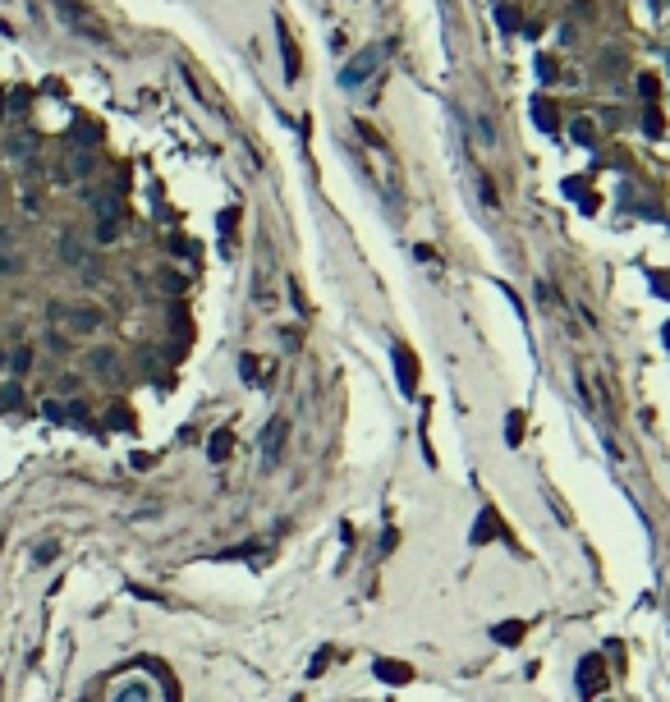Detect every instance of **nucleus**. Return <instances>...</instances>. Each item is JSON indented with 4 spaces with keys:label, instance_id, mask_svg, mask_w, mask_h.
Masks as SVG:
<instances>
[{
    "label": "nucleus",
    "instance_id": "nucleus-1",
    "mask_svg": "<svg viewBox=\"0 0 670 702\" xmlns=\"http://www.w3.org/2000/svg\"><path fill=\"white\" fill-rule=\"evenodd\" d=\"M574 679H579V693H583V698H597V693L606 688V670H601V657H597V652H593V657H583V661H579V675H574Z\"/></svg>",
    "mask_w": 670,
    "mask_h": 702
},
{
    "label": "nucleus",
    "instance_id": "nucleus-2",
    "mask_svg": "<svg viewBox=\"0 0 670 702\" xmlns=\"http://www.w3.org/2000/svg\"><path fill=\"white\" fill-rule=\"evenodd\" d=\"M377 60H381V46H367V51H358V55H353V64L345 69V74H340V83H345V88L363 83V78L377 69Z\"/></svg>",
    "mask_w": 670,
    "mask_h": 702
},
{
    "label": "nucleus",
    "instance_id": "nucleus-3",
    "mask_svg": "<svg viewBox=\"0 0 670 702\" xmlns=\"http://www.w3.org/2000/svg\"><path fill=\"white\" fill-rule=\"evenodd\" d=\"M395 372H399L404 395H418V358H413V349H404V344H395Z\"/></svg>",
    "mask_w": 670,
    "mask_h": 702
},
{
    "label": "nucleus",
    "instance_id": "nucleus-4",
    "mask_svg": "<svg viewBox=\"0 0 670 702\" xmlns=\"http://www.w3.org/2000/svg\"><path fill=\"white\" fill-rule=\"evenodd\" d=\"M97 326H101V312L97 308H69V331L74 336H92Z\"/></svg>",
    "mask_w": 670,
    "mask_h": 702
},
{
    "label": "nucleus",
    "instance_id": "nucleus-5",
    "mask_svg": "<svg viewBox=\"0 0 670 702\" xmlns=\"http://www.w3.org/2000/svg\"><path fill=\"white\" fill-rule=\"evenodd\" d=\"M229 455H234V431H229V427L212 431V441H207V459H212V464H225Z\"/></svg>",
    "mask_w": 670,
    "mask_h": 702
},
{
    "label": "nucleus",
    "instance_id": "nucleus-6",
    "mask_svg": "<svg viewBox=\"0 0 670 702\" xmlns=\"http://www.w3.org/2000/svg\"><path fill=\"white\" fill-rule=\"evenodd\" d=\"M275 42H280V55H285V78H299L303 60H299V46H294V37H290L285 28H275Z\"/></svg>",
    "mask_w": 670,
    "mask_h": 702
},
{
    "label": "nucleus",
    "instance_id": "nucleus-7",
    "mask_svg": "<svg viewBox=\"0 0 670 702\" xmlns=\"http://www.w3.org/2000/svg\"><path fill=\"white\" fill-rule=\"evenodd\" d=\"M377 679L381 684H413V666H404V661H377Z\"/></svg>",
    "mask_w": 670,
    "mask_h": 702
},
{
    "label": "nucleus",
    "instance_id": "nucleus-8",
    "mask_svg": "<svg viewBox=\"0 0 670 702\" xmlns=\"http://www.w3.org/2000/svg\"><path fill=\"white\" fill-rule=\"evenodd\" d=\"M533 120H537L542 134H556V129H560V115H556V106H551L547 97H537V101H533Z\"/></svg>",
    "mask_w": 670,
    "mask_h": 702
},
{
    "label": "nucleus",
    "instance_id": "nucleus-9",
    "mask_svg": "<svg viewBox=\"0 0 670 702\" xmlns=\"http://www.w3.org/2000/svg\"><path fill=\"white\" fill-rule=\"evenodd\" d=\"M523 634H528V625H523V620H505V625H496V629H491V638H496V642H505V647H514V642H523Z\"/></svg>",
    "mask_w": 670,
    "mask_h": 702
},
{
    "label": "nucleus",
    "instance_id": "nucleus-10",
    "mask_svg": "<svg viewBox=\"0 0 670 702\" xmlns=\"http://www.w3.org/2000/svg\"><path fill=\"white\" fill-rule=\"evenodd\" d=\"M496 528H501V523H496V514H491V510H482V514H477V523H473V547H487V537L496 533Z\"/></svg>",
    "mask_w": 670,
    "mask_h": 702
},
{
    "label": "nucleus",
    "instance_id": "nucleus-11",
    "mask_svg": "<svg viewBox=\"0 0 670 702\" xmlns=\"http://www.w3.org/2000/svg\"><path fill=\"white\" fill-rule=\"evenodd\" d=\"M92 372H97V377H115V353L97 349V353H92Z\"/></svg>",
    "mask_w": 670,
    "mask_h": 702
},
{
    "label": "nucleus",
    "instance_id": "nucleus-12",
    "mask_svg": "<svg viewBox=\"0 0 670 702\" xmlns=\"http://www.w3.org/2000/svg\"><path fill=\"white\" fill-rule=\"evenodd\" d=\"M505 441H510V445H519V441H523V413H510V418H505Z\"/></svg>",
    "mask_w": 670,
    "mask_h": 702
},
{
    "label": "nucleus",
    "instance_id": "nucleus-13",
    "mask_svg": "<svg viewBox=\"0 0 670 702\" xmlns=\"http://www.w3.org/2000/svg\"><path fill=\"white\" fill-rule=\"evenodd\" d=\"M643 129H647V138H661L666 120H661V110H656V106H647V110H643Z\"/></svg>",
    "mask_w": 670,
    "mask_h": 702
},
{
    "label": "nucleus",
    "instance_id": "nucleus-14",
    "mask_svg": "<svg viewBox=\"0 0 670 702\" xmlns=\"http://www.w3.org/2000/svg\"><path fill=\"white\" fill-rule=\"evenodd\" d=\"M88 170H92V156L88 152H74V156H69V179H83Z\"/></svg>",
    "mask_w": 670,
    "mask_h": 702
},
{
    "label": "nucleus",
    "instance_id": "nucleus-15",
    "mask_svg": "<svg viewBox=\"0 0 670 702\" xmlns=\"http://www.w3.org/2000/svg\"><path fill=\"white\" fill-rule=\"evenodd\" d=\"M110 427H115V431H134V413H129V409H110Z\"/></svg>",
    "mask_w": 670,
    "mask_h": 702
},
{
    "label": "nucleus",
    "instance_id": "nucleus-16",
    "mask_svg": "<svg viewBox=\"0 0 670 702\" xmlns=\"http://www.w3.org/2000/svg\"><path fill=\"white\" fill-rule=\"evenodd\" d=\"M10 152H14V156H28V152H37V138H32V134H18L14 142H10Z\"/></svg>",
    "mask_w": 670,
    "mask_h": 702
},
{
    "label": "nucleus",
    "instance_id": "nucleus-17",
    "mask_svg": "<svg viewBox=\"0 0 670 702\" xmlns=\"http://www.w3.org/2000/svg\"><path fill=\"white\" fill-rule=\"evenodd\" d=\"M280 441H285V423H271V427H266V455H275Z\"/></svg>",
    "mask_w": 670,
    "mask_h": 702
},
{
    "label": "nucleus",
    "instance_id": "nucleus-18",
    "mask_svg": "<svg viewBox=\"0 0 670 702\" xmlns=\"http://www.w3.org/2000/svg\"><path fill=\"white\" fill-rule=\"evenodd\" d=\"M10 367H14L18 377H23V372L32 367V349H14V353H10Z\"/></svg>",
    "mask_w": 670,
    "mask_h": 702
},
{
    "label": "nucleus",
    "instance_id": "nucleus-19",
    "mask_svg": "<svg viewBox=\"0 0 670 702\" xmlns=\"http://www.w3.org/2000/svg\"><path fill=\"white\" fill-rule=\"evenodd\" d=\"M23 271V258H14V253H0V275H14Z\"/></svg>",
    "mask_w": 670,
    "mask_h": 702
},
{
    "label": "nucleus",
    "instance_id": "nucleus-20",
    "mask_svg": "<svg viewBox=\"0 0 670 702\" xmlns=\"http://www.w3.org/2000/svg\"><path fill=\"white\" fill-rule=\"evenodd\" d=\"M18 404V386H0V413Z\"/></svg>",
    "mask_w": 670,
    "mask_h": 702
},
{
    "label": "nucleus",
    "instance_id": "nucleus-21",
    "mask_svg": "<svg viewBox=\"0 0 670 702\" xmlns=\"http://www.w3.org/2000/svg\"><path fill=\"white\" fill-rule=\"evenodd\" d=\"M496 18H501V28H510V32L519 28V14L510 10V5H501V10H496Z\"/></svg>",
    "mask_w": 670,
    "mask_h": 702
},
{
    "label": "nucleus",
    "instance_id": "nucleus-22",
    "mask_svg": "<svg viewBox=\"0 0 670 702\" xmlns=\"http://www.w3.org/2000/svg\"><path fill=\"white\" fill-rule=\"evenodd\" d=\"M60 258H64V262H74V266H78V262H83V253H78V244H74V239H64V244H60Z\"/></svg>",
    "mask_w": 670,
    "mask_h": 702
},
{
    "label": "nucleus",
    "instance_id": "nucleus-23",
    "mask_svg": "<svg viewBox=\"0 0 670 702\" xmlns=\"http://www.w3.org/2000/svg\"><path fill=\"white\" fill-rule=\"evenodd\" d=\"M28 97H32L28 88H14V92H10V106H14V110H28Z\"/></svg>",
    "mask_w": 670,
    "mask_h": 702
},
{
    "label": "nucleus",
    "instance_id": "nucleus-24",
    "mask_svg": "<svg viewBox=\"0 0 670 702\" xmlns=\"http://www.w3.org/2000/svg\"><path fill=\"white\" fill-rule=\"evenodd\" d=\"M574 134H579V142H593V124L579 120V124H574Z\"/></svg>",
    "mask_w": 670,
    "mask_h": 702
},
{
    "label": "nucleus",
    "instance_id": "nucleus-25",
    "mask_svg": "<svg viewBox=\"0 0 670 702\" xmlns=\"http://www.w3.org/2000/svg\"><path fill=\"white\" fill-rule=\"evenodd\" d=\"M326 661H331V647H326V652H321V657L308 666V675H321V670H326Z\"/></svg>",
    "mask_w": 670,
    "mask_h": 702
},
{
    "label": "nucleus",
    "instance_id": "nucleus-26",
    "mask_svg": "<svg viewBox=\"0 0 670 702\" xmlns=\"http://www.w3.org/2000/svg\"><path fill=\"white\" fill-rule=\"evenodd\" d=\"M652 280H656V290H661V294H666V299H670V275H666V271H656Z\"/></svg>",
    "mask_w": 670,
    "mask_h": 702
},
{
    "label": "nucleus",
    "instance_id": "nucleus-27",
    "mask_svg": "<svg viewBox=\"0 0 670 702\" xmlns=\"http://www.w3.org/2000/svg\"><path fill=\"white\" fill-rule=\"evenodd\" d=\"M10 239H14V234H10V229H5V225H0V248H5V244H10Z\"/></svg>",
    "mask_w": 670,
    "mask_h": 702
},
{
    "label": "nucleus",
    "instance_id": "nucleus-28",
    "mask_svg": "<svg viewBox=\"0 0 670 702\" xmlns=\"http://www.w3.org/2000/svg\"><path fill=\"white\" fill-rule=\"evenodd\" d=\"M661 340H666V344H670V326H666V331H661Z\"/></svg>",
    "mask_w": 670,
    "mask_h": 702
},
{
    "label": "nucleus",
    "instance_id": "nucleus-29",
    "mask_svg": "<svg viewBox=\"0 0 670 702\" xmlns=\"http://www.w3.org/2000/svg\"><path fill=\"white\" fill-rule=\"evenodd\" d=\"M5 358H10V353H0V367H5Z\"/></svg>",
    "mask_w": 670,
    "mask_h": 702
},
{
    "label": "nucleus",
    "instance_id": "nucleus-30",
    "mask_svg": "<svg viewBox=\"0 0 670 702\" xmlns=\"http://www.w3.org/2000/svg\"><path fill=\"white\" fill-rule=\"evenodd\" d=\"M0 115H5V97H0Z\"/></svg>",
    "mask_w": 670,
    "mask_h": 702
}]
</instances>
